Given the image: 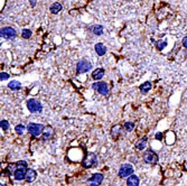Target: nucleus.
<instances>
[{
    "label": "nucleus",
    "instance_id": "nucleus-26",
    "mask_svg": "<svg viewBox=\"0 0 187 186\" xmlns=\"http://www.w3.org/2000/svg\"><path fill=\"white\" fill-rule=\"evenodd\" d=\"M166 45H167V42H166V40H160V42H158V43H157V48L161 51L163 48L166 47Z\"/></svg>",
    "mask_w": 187,
    "mask_h": 186
},
{
    "label": "nucleus",
    "instance_id": "nucleus-18",
    "mask_svg": "<svg viewBox=\"0 0 187 186\" xmlns=\"http://www.w3.org/2000/svg\"><path fill=\"white\" fill-rule=\"evenodd\" d=\"M147 140H148V138H147V137H142V138L140 139L139 141H138V143H136V147H137V149H138V150H142L143 148L146 147V143H147Z\"/></svg>",
    "mask_w": 187,
    "mask_h": 186
},
{
    "label": "nucleus",
    "instance_id": "nucleus-10",
    "mask_svg": "<svg viewBox=\"0 0 187 186\" xmlns=\"http://www.w3.org/2000/svg\"><path fill=\"white\" fill-rule=\"evenodd\" d=\"M17 32L12 27H4L1 29V36L4 38H14L16 37Z\"/></svg>",
    "mask_w": 187,
    "mask_h": 186
},
{
    "label": "nucleus",
    "instance_id": "nucleus-14",
    "mask_svg": "<svg viewBox=\"0 0 187 186\" xmlns=\"http://www.w3.org/2000/svg\"><path fill=\"white\" fill-rule=\"evenodd\" d=\"M94 48H95L96 54L100 55V56L104 55V54H105V52H107V48H105V46H104L102 43H98L95 46H94Z\"/></svg>",
    "mask_w": 187,
    "mask_h": 186
},
{
    "label": "nucleus",
    "instance_id": "nucleus-2",
    "mask_svg": "<svg viewBox=\"0 0 187 186\" xmlns=\"http://www.w3.org/2000/svg\"><path fill=\"white\" fill-rule=\"evenodd\" d=\"M92 68V64L86 61V59H81L77 62L76 64V72H77V74H82V73H86L91 70Z\"/></svg>",
    "mask_w": 187,
    "mask_h": 186
},
{
    "label": "nucleus",
    "instance_id": "nucleus-22",
    "mask_svg": "<svg viewBox=\"0 0 187 186\" xmlns=\"http://www.w3.org/2000/svg\"><path fill=\"white\" fill-rule=\"evenodd\" d=\"M8 87L9 89H11V90H19L20 83L18 81H11V82L8 84Z\"/></svg>",
    "mask_w": 187,
    "mask_h": 186
},
{
    "label": "nucleus",
    "instance_id": "nucleus-4",
    "mask_svg": "<svg viewBox=\"0 0 187 186\" xmlns=\"http://www.w3.org/2000/svg\"><path fill=\"white\" fill-rule=\"evenodd\" d=\"M133 174V167L130 164H123L122 166L120 167L119 169V176L120 177H129Z\"/></svg>",
    "mask_w": 187,
    "mask_h": 186
},
{
    "label": "nucleus",
    "instance_id": "nucleus-29",
    "mask_svg": "<svg viewBox=\"0 0 187 186\" xmlns=\"http://www.w3.org/2000/svg\"><path fill=\"white\" fill-rule=\"evenodd\" d=\"M156 139H157V140H161V139H163V134H161V132L156 134Z\"/></svg>",
    "mask_w": 187,
    "mask_h": 186
},
{
    "label": "nucleus",
    "instance_id": "nucleus-11",
    "mask_svg": "<svg viewBox=\"0 0 187 186\" xmlns=\"http://www.w3.org/2000/svg\"><path fill=\"white\" fill-rule=\"evenodd\" d=\"M36 176H37V173H36L34 169H27V172H26V177H25V181L28 183H32L35 181Z\"/></svg>",
    "mask_w": 187,
    "mask_h": 186
},
{
    "label": "nucleus",
    "instance_id": "nucleus-13",
    "mask_svg": "<svg viewBox=\"0 0 187 186\" xmlns=\"http://www.w3.org/2000/svg\"><path fill=\"white\" fill-rule=\"evenodd\" d=\"M53 136V128L52 127H46L43 129V134H42V138L43 139H49Z\"/></svg>",
    "mask_w": 187,
    "mask_h": 186
},
{
    "label": "nucleus",
    "instance_id": "nucleus-30",
    "mask_svg": "<svg viewBox=\"0 0 187 186\" xmlns=\"http://www.w3.org/2000/svg\"><path fill=\"white\" fill-rule=\"evenodd\" d=\"M183 46L187 48V37H185V38L183 39Z\"/></svg>",
    "mask_w": 187,
    "mask_h": 186
},
{
    "label": "nucleus",
    "instance_id": "nucleus-7",
    "mask_svg": "<svg viewBox=\"0 0 187 186\" xmlns=\"http://www.w3.org/2000/svg\"><path fill=\"white\" fill-rule=\"evenodd\" d=\"M93 87V90L96 92H99L100 94H108V92H109V87H108L107 83H104V82H95V83H93L92 85Z\"/></svg>",
    "mask_w": 187,
    "mask_h": 186
},
{
    "label": "nucleus",
    "instance_id": "nucleus-5",
    "mask_svg": "<svg viewBox=\"0 0 187 186\" xmlns=\"http://www.w3.org/2000/svg\"><path fill=\"white\" fill-rule=\"evenodd\" d=\"M27 108L30 112H40V111L43 110V107H42V104H40L39 101L34 100V99L28 100L27 101Z\"/></svg>",
    "mask_w": 187,
    "mask_h": 186
},
{
    "label": "nucleus",
    "instance_id": "nucleus-16",
    "mask_svg": "<svg viewBox=\"0 0 187 186\" xmlns=\"http://www.w3.org/2000/svg\"><path fill=\"white\" fill-rule=\"evenodd\" d=\"M62 9H63V6H62L60 2H55V4H53L52 6H51L49 10H51L52 14H58Z\"/></svg>",
    "mask_w": 187,
    "mask_h": 186
},
{
    "label": "nucleus",
    "instance_id": "nucleus-19",
    "mask_svg": "<svg viewBox=\"0 0 187 186\" xmlns=\"http://www.w3.org/2000/svg\"><path fill=\"white\" fill-rule=\"evenodd\" d=\"M91 29H92V32H93V34H95V35H98V36L103 34V27L100 26V25H94Z\"/></svg>",
    "mask_w": 187,
    "mask_h": 186
},
{
    "label": "nucleus",
    "instance_id": "nucleus-15",
    "mask_svg": "<svg viewBox=\"0 0 187 186\" xmlns=\"http://www.w3.org/2000/svg\"><path fill=\"white\" fill-rule=\"evenodd\" d=\"M103 75H104V70L103 68H96L95 71L92 73V77H93L94 80H96V81L102 79Z\"/></svg>",
    "mask_w": 187,
    "mask_h": 186
},
{
    "label": "nucleus",
    "instance_id": "nucleus-9",
    "mask_svg": "<svg viewBox=\"0 0 187 186\" xmlns=\"http://www.w3.org/2000/svg\"><path fill=\"white\" fill-rule=\"evenodd\" d=\"M98 162V157H96L95 154H89L85 158H84L82 165L84 167H93L96 165Z\"/></svg>",
    "mask_w": 187,
    "mask_h": 186
},
{
    "label": "nucleus",
    "instance_id": "nucleus-12",
    "mask_svg": "<svg viewBox=\"0 0 187 186\" xmlns=\"http://www.w3.org/2000/svg\"><path fill=\"white\" fill-rule=\"evenodd\" d=\"M139 178L138 176H136V175L132 174L131 176H129L127 179V184L128 186H138L139 185Z\"/></svg>",
    "mask_w": 187,
    "mask_h": 186
},
{
    "label": "nucleus",
    "instance_id": "nucleus-6",
    "mask_svg": "<svg viewBox=\"0 0 187 186\" xmlns=\"http://www.w3.org/2000/svg\"><path fill=\"white\" fill-rule=\"evenodd\" d=\"M43 129H44V128H43L42 125H38V123H33V122L29 123V125H28V127H27L28 132H29L32 136H34V137L39 136Z\"/></svg>",
    "mask_w": 187,
    "mask_h": 186
},
{
    "label": "nucleus",
    "instance_id": "nucleus-21",
    "mask_svg": "<svg viewBox=\"0 0 187 186\" xmlns=\"http://www.w3.org/2000/svg\"><path fill=\"white\" fill-rule=\"evenodd\" d=\"M16 168H17V164H10V165H8L7 168H6V173L8 175H11V174L14 175Z\"/></svg>",
    "mask_w": 187,
    "mask_h": 186
},
{
    "label": "nucleus",
    "instance_id": "nucleus-31",
    "mask_svg": "<svg viewBox=\"0 0 187 186\" xmlns=\"http://www.w3.org/2000/svg\"><path fill=\"white\" fill-rule=\"evenodd\" d=\"M30 1V5L32 6H36V0H29Z\"/></svg>",
    "mask_w": 187,
    "mask_h": 186
},
{
    "label": "nucleus",
    "instance_id": "nucleus-17",
    "mask_svg": "<svg viewBox=\"0 0 187 186\" xmlns=\"http://www.w3.org/2000/svg\"><path fill=\"white\" fill-rule=\"evenodd\" d=\"M121 126L120 125H117V126H114V127L112 128L111 130V136L113 137L114 139H117L118 137L120 136V134H121Z\"/></svg>",
    "mask_w": 187,
    "mask_h": 186
},
{
    "label": "nucleus",
    "instance_id": "nucleus-8",
    "mask_svg": "<svg viewBox=\"0 0 187 186\" xmlns=\"http://www.w3.org/2000/svg\"><path fill=\"white\" fill-rule=\"evenodd\" d=\"M103 181V175L100 173H95L93 174L91 177L88 179V185L89 186H99Z\"/></svg>",
    "mask_w": 187,
    "mask_h": 186
},
{
    "label": "nucleus",
    "instance_id": "nucleus-32",
    "mask_svg": "<svg viewBox=\"0 0 187 186\" xmlns=\"http://www.w3.org/2000/svg\"><path fill=\"white\" fill-rule=\"evenodd\" d=\"M1 186H5V185H4V184H1Z\"/></svg>",
    "mask_w": 187,
    "mask_h": 186
},
{
    "label": "nucleus",
    "instance_id": "nucleus-27",
    "mask_svg": "<svg viewBox=\"0 0 187 186\" xmlns=\"http://www.w3.org/2000/svg\"><path fill=\"white\" fill-rule=\"evenodd\" d=\"M1 128L4 130H8L9 129V122L7 120H1Z\"/></svg>",
    "mask_w": 187,
    "mask_h": 186
},
{
    "label": "nucleus",
    "instance_id": "nucleus-25",
    "mask_svg": "<svg viewBox=\"0 0 187 186\" xmlns=\"http://www.w3.org/2000/svg\"><path fill=\"white\" fill-rule=\"evenodd\" d=\"M15 130H16V132L18 134V135H23V132L25 131V126H23V125H18V126H16Z\"/></svg>",
    "mask_w": 187,
    "mask_h": 186
},
{
    "label": "nucleus",
    "instance_id": "nucleus-3",
    "mask_svg": "<svg viewBox=\"0 0 187 186\" xmlns=\"http://www.w3.org/2000/svg\"><path fill=\"white\" fill-rule=\"evenodd\" d=\"M143 160H145V162H147V164H154L155 165L158 162V156H157V154L154 150L148 149L143 154Z\"/></svg>",
    "mask_w": 187,
    "mask_h": 186
},
{
    "label": "nucleus",
    "instance_id": "nucleus-23",
    "mask_svg": "<svg viewBox=\"0 0 187 186\" xmlns=\"http://www.w3.org/2000/svg\"><path fill=\"white\" fill-rule=\"evenodd\" d=\"M123 127L127 131H131L132 129L135 128V123L131 122V121H127V122H124Z\"/></svg>",
    "mask_w": 187,
    "mask_h": 186
},
{
    "label": "nucleus",
    "instance_id": "nucleus-20",
    "mask_svg": "<svg viewBox=\"0 0 187 186\" xmlns=\"http://www.w3.org/2000/svg\"><path fill=\"white\" fill-rule=\"evenodd\" d=\"M150 89H151V83H150V82H145L143 84H141V87H140V91L142 92V93H147Z\"/></svg>",
    "mask_w": 187,
    "mask_h": 186
},
{
    "label": "nucleus",
    "instance_id": "nucleus-24",
    "mask_svg": "<svg viewBox=\"0 0 187 186\" xmlns=\"http://www.w3.org/2000/svg\"><path fill=\"white\" fill-rule=\"evenodd\" d=\"M21 36L24 37L25 39H27V38H29V37L32 36V30H29V29H24L23 33H21Z\"/></svg>",
    "mask_w": 187,
    "mask_h": 186
},
{
    "label": "nucleus",
    "instance_id": "nucleus-28",
    "mask_svg": "<svg viewBox=\"0 0 187 186\" xmlns=\"http://www.w3.org/2000/svg\"><path fill=\"white\" fill-rule=\"evenodd\" d=\"M8 77H9L8 73H5V72H2V73H1V76H0V80H1V81H5V80H7Z\"/></svg>",
    "mask_w": 187,
    "mask_h": 186
},
{
    "label": "nucleus",
    "instance_id": "nucleus-1",
    "mask_svg": "<svg viewBox=\"0 0 187 186\" xmlns=\"http://www.w3.org/2000/svg\"><path fill=\"white\" fill-rule=\"evenodd\" d=\"M26 172H27V162H17V168L14 173V177L16 181H23L26 177Z\"/></svg>",
    "mask_w": 187,
    "mask_h": 186
}]
</instances>
